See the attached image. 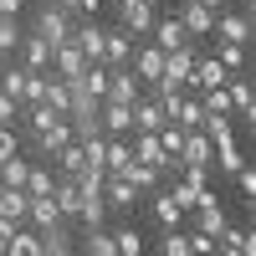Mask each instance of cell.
<instances>
[{"label":"cell","mask_w":256,"mask_h":256,"mask_svg":"<svg viewBox=\"0 0 256 256\" xmlns=\"http://www.w3.org/2000/svg\"><path fill=\"white\" fill-rule=\"evenodd\" d=\"M41 88H46V72H26V67H10V72H0V92H6V98H16L20 108L41 102Z\"/></svg>","instance_id":"cell-1"},{"label":"cell","mask_w":256,"mask_h":256,"mask_svg":"<svg viewBox=\"0 0 256 256\" xmlns=\"http://www.w3.org/2000/svg\"><path fill=\"white\" fill-rule=\"evenodd\" d=\"M31 31L46 41V46H62V41L72 36V10H62L56 0H52V6H41V10H36V26H31Z\"/></svg>","instance_id":"cell-2"},{"label":"cell","mask_w":256,"mask_h":256,"mask_svg":"<svg viewBox=\"0 0 256 256\" xmlns=\"http://www.w3.org/2000/svg\"><path fill=\"white\" fill-rule=\"evenodd\" d=\"M128 67H134V77H138V82H148V88H154V82L164 77V52L154 46V41H144V46H134Z\"/></svg>","instance_id":"cell-3"},{"label":"cell","mask_w":256,"mask_h":256,"mask_svg":"<svg viewBox=\"0 0 256 256\" xmlns=\"http://www.w3.org/2000/svg\"><path fill=\"white\" fill-rule=\"evenodd\" d=\"M200 190H205V164H180V184L169 190V195H174V205H180V210H195Z\"/></svg>","instance_id":"cell-4"},{"label":"cell","mask_w":256,"mask_h":256,"mask_svg":"<svg viewBox=\"0 0 256 256\" xmlns=\"http://www.w3.org/2000/svg\"><path fill=\"white\" fill-rule=\"evenodd\" d=\"M230 220H226V210H220V200L210 195V190H200V200H195V230H205V236H220Z\"/></svg>","instance_id":"cell-5"},{"label":"cell","mask_w":256,"mask_h":256,"mask_svg":"<svg viewBox=\"0 0 256 256\" xmlns=\"http://www.w3.org/2000/svg\"><path fill=\"white\" fill-rule=\"evenodd\" d=\"M144 98V82L134 77V67H108V98L102 102H134Z\"/></svg>","instance_id":"cell-6"},{"label":"cell","mask_w":256,"mask_h":256,"mask_svg":"<svg viewBox=\"0 0 256 256\" xmlns=\"http://www.w3.org/2000/svg\"><path fill=\"white\" fill-rule=\"evenodd\" d=\"M210 36H216V41H236V46H241V41H251V16L246 10H220Z\"/></svg>","instance_id":"cell-7"},{"label":"cell","mask_w":256,"mask_h":256,"mask_svg":"<svg viewBox=\"0 0 256 256\" xmlns=\"http://www.w3.org/2000/svg\"><path fill=\"white\" fill-rule=\"evenodd\" d=\"M180 26H184V36H210L216 31V10H205V6H195V0H180Z\"/></svg>","instance_id":"cell-8"},{"label":"cell","mask_w":256,"mask_h":256,"mask_svg":"<svg viewBox=\"0 0 256 256\" xmlns=\"http://www.w3.org/2000/svg\"><path fill=\"white\" fill-rule=\"evenodd\" d=\"M52 67H56L62 82H77L82 72H88V56H82L72 41H62V46H52Z\"/></svg>","instance_id":"cell-9"},{"label":"cell","mask_w":256,"mask_h":256,"mask_svg":"<svg viewBox=\"0 0 256 256\" xmlns=\"http://www.w3.org/2000/svg\"><path fill=\"white\" fill-rule=\"evenodd\" d=\"M20 62H26V72H46L52 67V46H46V41H41L36 31H20Z\"/></svg>","instance_id":"cell-10"},{"label":"cell","mask_w":256,"mask_h":256,"mask_svg":"<svg viewBox=\"0 0 256 256\" xmlns=\"http://www.w3.org/2000/svg\"><path fill=\"white\" fill-rule=\"evenodd\" d=\"M134 41H138V36H128L123 26H113L108 36H102V62H108V67H128V56H134Z\"/></svg>","instance_id":"cell-11"},{"label":"cell","mask_w":256,"mask_h":256,"mask_svg":"<svg viewBox=\"0 0 256 256\" xmlns=\"http://www.w3.org/2000/svg\"><path fill=\"white\" fill-rule=\"evenodd\" d=\"M31 138H36V148H41V154L52 159L62 144H72V123H67V118H56V123H46V128H31Z\"/></svg>","instance_id":"cell-12"},{"label":"cell","mask_w":256,"mask_h":256,"mask_svg":"<svg viewBox=\"0 0 256 256\" xmlns=\"http://www.w3.org/2000/svg\"><path fill=\"white\" fill-rule=\"evenodd\" d=\"M102 200H108V210H134L138 205V190L128 184L123 174H108V180H102Z\"/></svg>","instance_id":"cell-13"},{"label":"cell","mask_w":256,"mask_h":256,"mask_svg":"<svg viewBox=\"0 0 256 256\" xmlns=\"http://www.w3.org/2000/svg\"><path fill=\"white\" fill-rule=\"evenodd\" d=\"M148 36H154V46H159V52H180V46H190V36H184V26H180L174 16L154 20V31H148Z\"/></svg>","instance_id":"cell-14"},{"label":"cell","mask_w":256,"mask_h":256,"mask_svg":"<svg viewBox=\"0 0 256 256\" xmlns=\"http://www.w3.org/2000/svg\"><path fill=\"white\" fill-rule=\"evenodd\" d=\"M128 113H134V128H138V134H159V128H164V113H159L154 98H134V102H128Z\"/></svg>","instance_id":"cell-15"},{"label":"cell","mask_w":256,"mask_h":256,"mask_svg":"<svg viewBox=\"0 0 256 256\" xmlns=\"http://www.w3.org/2000/svg\"><path fill=\"white\" fill-rule=\"evenodd\" d=\"M226 92H230V113H236L241 123H251V118H256V98H251V82H246V77H230V82H226Z\"/></svg>","instance_id":"cell-16"},{"label":"cell","mask_w":256,"mask_h":256,"mask_svg":"<svg viewBox=\"0 0 256 256\" xmlns=\"http://www.w3.org/2000/svg\"><path fill=\"white\" fill-rule=\"evenodd\" d=\"M216 159V144H210L200 128H190L184 134V148H180V164H210Z\"/></svg>","instance_id":"cell-17"},{"label":"cell","mask_w":256,"mask_h":256,"mask_svg":"<svg viewBox=\"0 0 256 256\" xmlns=\"http://www.w3.org/2000/svg\"><path fill=\"white\" fill-rule=\"evenodd\" d=\"M190 88H195V92H205V88H226V67H220L216 56L195 62V72H190Z\"/></svg>","instance_id":"cell-18"},{"label":"cell","mask_w":256,"mask_h":256,"mask_svg":"<svg viewBox=\"0 0 256 256\" xmlns=\"http://www.w3.org/2000/svg\"><path fill=\"white\" fill-rule=\"evenodd\" d=\"M128 148H134L138 164H148V169H169L164 148H159V134H138V144H128Z\"/></svg>","instance_id":"cell-19"},{"label":"cell","mask_w":256,"mask_h":256,"mask_svg":"<svg viewBox=\"0 0 256 256\" xmlns=\"http://www.w3.org/2000/svg\"><path fill=\"white\" fill-rule=\"evenodd\" d=\"M128 164H134V148H128L123 138L102 144V174H128Z\"/></svg>","instance_id":"cell-20"},{"label":"cell","mask_w":256,"mask_h":256,"mask_svg":"<svg viewBox=\"0 0 256 256\" xmlns=\"http://www.w3.org/2000/svg\"><path fill=\"white\" fill-rule=\"evenodd\" d=\"M98 123L108 134H123V128H134V113H128V102H98Z\"/></svg>","instance_id":"cell-21"},{"label":"cell","mask_w":256,"mask_h":256,"mask_svg":"<svg viewBox=\"0 0 256 256\" xmlns=\"http://www.w3.org/2000/svg\"><path fill=\"white\" fill-rule=\"evenodd\" d=\"M26 190H6L0 184V220H16V226H26Z\"/></svg>","instance_id":"cell-22"},{"label":"cell","mask_w":256,"mask_h":256,"mask_svg":"<svg viewBox=\"0 0 256 256\" xmlns=\"http://www.w3.org/2000/svg\"><path fill=\"white\" fill-rule=\"evenodd\" d=\"M26 220H31L36 230H46V226H62V210H56V200H52V195H41V200H31V205H26Z\"/></svg>","instance_id":"cell-23"},{"label":"cell","mask_w":256,"mask_h":256,"mask_svg":"<svg viewBox=\"0 0 256 256\" xmlns=\"http://www.w3.org/2000/svg\"><path fill=\"white\" fill-rule=\"evenodd\" d=\"M0 256H41V236H36V230H26V226H20L16 236H10L6 246H0Z\"/></svg>","instance_id":"cell-24"},{"label":"cell","mask_w":256,"mask_h":256,"mask_svg":"<svg viewBox=\"0 0 256 256\" xmlns=\"http://www.w3.org/2000/svg\"><path fill=\"white\" fill-rule=\"evenodd\" d=\"M41 102H46L52 113H67V102H72V82H62V77H46V88H41Z\"/></svg>","instance_id":"cell-25"},{"label":"cell","mask_w":256,"mask_h":256,"mask_svg":"<svg viewBox=\"0 0 256 256\" xmlns=\"http://www.w3.org/2000/svg\"><path fill=\"white\" fill-rule=\"evenodd\" d=\"M52 159H56V174H67V180L77 174V169H88V159H82V144H77V138H72V144H62Z\"/></svg>","instance_id":"cell-26"},{"label":"cell","mask_w":256,"mask_h":256,"mask_svg":"<svg viewBox=\"0 0 256 256\" xmlns=\"http://www.w3.org/2000/svg\"><path fill=\"white\" fill-rule=\"evenodd\" d=\"M26 174H31V164L20 159V154L0 159V184H6V190H20V184H26Z\"/></svg>","instance_id":"cell-27"},{"label":"cell","mask_w":256,"mask_h":256,"mask_svg":"<svg viewBox=\"0 0 256 256\" xmlns=\"http://www.w3.org/2000/svg\"><path fill=\"white\" fill-rule=\"evenodd\" d=\"M154 220H159L164 230H180V220H184V210L174 205V195H154Z\"/></svg>","instance_id":"cell-28"},{"label":"cell","mask_w":256,"mask_h":256,"mask_svg":"<svg viewBox=\"0 0 256 256\" xmlns=\"http://www.w3.org/2000/svg\"><path fill=\"white\" fill-rule=\"evenodd\" d=\"M210 164H220L226 174H236V169H246V159H241V144H236V138L216 144V159H210Z\"/></svg>","instance_id":"cell-29"},{"label":"cell","mask_w":256,"mask_h":256,"mask_svg":"<svg viewBox=\"0 0 256 256\" xmlns=\"http://www.w3.org/2000/svg\"><path fill=\"white\" fill-rule=\"evenodd\" d=\"M52 184H56L52 169H36V164H31V174H26V184H20V190H26V200H41V195H52Z\"/></svg>","instance_id":"cell-30"},{"label":"cell","mask_w":256,"mask_h":256,"mask_svg":"<svg viewBox=\"0 0 256 256\" xmlns=\"http://www.w3.org/2000/svg\"><path fill=\"white\" fill-rule=\"evenodd\" d=\"M82 256H118V246H113V230H88V241H82Z\"/></svg>","instance_id":"cell-31"},{"label":"cell","mask_w":256,"mask_h":256,"mask_svg":"<svg viewBox=\"0 0 256 256\" xmlns=\"http://www.w3.org/2000/svg\"><path fill=\"white\" fill-rule=\"evenodd\" d=\"M200 108L216 113V118H236V113H230V92H226V88H205V92H200Z\"/></svg>","instance_id":"cell-32"},{"label":"cell","mask_w":256,"mask_h":256,"mask_svg":"<svg viewBox=\"0 0 256 256\" xmlns=\"http://www.w3.org/2000/svg\"><path fill=\"white\" fill-rule=\"evenodd\" d=\"M200 134L210 144H226V138H236V128H230V118H216V113H205L200 118Z\"/></svg>","instance_id":"cell-33"},{"label":"cell","mask_w":256,"mask_h":256,"mask_svg":"<svg viewBox=\"0 0 256 256\" xmlns=\"http://www.w3.org/2000/svg\"><path fill=\"white\" fill-rule=\"evenodd\" d=\"M113 246H118V256H144V236L134 226H123V230H113Z\"/></svg>","instance_id":"cell-34"},{"label":"cell","mask_w":256,"mask_h":256,"mask_svg":"<svg viewBox=\"0 0 256 256\" xmlns=\"http://www.w3.org/2000/svg\"><path fill=\"white\" fill-rule=\"evenodd\" d=\"M102 216H108V200H82V205H77V220L88 226V230H98Z\"/></svg>","instance_id":"cell-35"},{"label":"cell","mask_w":256,"mask_h":256,"mask_svg":"<svg viewBox=\"0 0 256 256\" xmlns=\"http://www.w3.org/2000/svg\"><path fill=\"white\" fill-rule=\"evenodd\" d=\"M20 46V16H0V52Z\"/></svg>","instance_id":"cell-36"},{"label":"cell","mask_w":256,"mask_h":256,"mask_svg":"<svg viewBox=\"0 0 256 256\" xmlns=\"http://www.w3.org/2000/svg\"><path fill=\"white\" fill-rule=\"evenodd\" d=\"M216 62L226 72H241V46H236V41H216Z\"/></svg>","instance_id":"cell-37"},{"label":"cell","mask_w":256,"mask_h":256,"mask_svg":"<svg viewBox=\"0 0 256 256\" xmlns=\"http://www.w3.org/2000/svg\"><path fill=\"white\" fill-rule=\"evenodd\" d=\"M200 118H205L200 98H190V92H184V108H180V118H174V123H180V128H200Z\"/></svg>","instance_id":"cell-38"},{"label":"cell","mask_w":256,"mask_h":256,"mask_svg":"<svg viewBox=\"0 0 256 256\" xmlns=\"http://www.w3.org/2000/svg\"><path fill=\"white\" fill-rule=\"evenodd\" d=\"M184 241H190V251H195V256H210V251H220V246H216V236H205V230H184Z\"/></svg>","instance_id":"cell-39"},{"label":"cell","mask_w":256,"mask_h":256,"mask_svg":"<svg viewBox=\"0 0 256 256\" xmlns=\"http://www.w3.org/2000/svg\"><path fill=\"white\" fill-rule=\"evenodd\" d=\"M159 256H190V241L180 236V230H169V236H164V246H159Z\"/></svg>","instance_id":"cell-40"},{"label":"cell","mask_w":256,"mask_h":256,"mask_svg":"<svg viewBox=\"0 0 256 256\" xmlns=\"http://www.w3.org/2000/svg\"><path fill=\"white\" fill-rule=\"evenodd\" d=\"M16 118H20V102L0 92V123H6V128H16Z\"/></svg>","instance_id":"cell-41"},{"label":"cell","mask_w":256,"mask_h":256,"mask_svg":"<svg viewBox=\"0 0 256 256\" xmlns=\"http://www.w3.org/2000/svg\"><path fill=\"white\" fill-rule=\"evenodd\" d=\"M10 154H20V148H16V134L0 123V159H10Z\"/></svg>","instance_id":"cell-42"},{"label":"cell","mask_w":256,"mask_h":256,"mask_svg":"<svg viewBox=\"0 0 256 256\" xmlns=\"http://www.w3.org/2000/svg\"><path fill=\"white\" fill-rule=\"evenodd\" d=\"M236 184H241V195H246V200L256 195V174H251V169H236Z\"/></svg>","instance_id":"cell-43"},{"label":"cell","mask_w":256,"mask_h":256,"mask_svg":"<svg viewBox=\"0 0 256 256\" xmlns=\"http://www.w3.org/2000/svg\"><path fill=\"white\" fill-rule=\"evenodd\" d=\"M98 10H102V0H77V16H88V20H92Z\"/></svg>","instance_id":"cell-44"},{"label":"cell","mask_w":256,"mask_h":256,"mask_svg":"<svg viewBox=\"0 0 256 256\" xmlns=\"http://www.w3.org/2000/svg\"><path fill=\"white\" fill-rule=\"evenodd\" d=\"M20 6L26 0H0V16H20Z\"/></svg>","instance_id":"cell-45"},{"label":"cell","mask_w":256,"mask_h":256,"mask_svg":"<svg viewBox=\"0 0 256 256\" xmlns=\"http://www.w3.org/2000/svg\"><path fill=\"white\" fill-rule=\"evenodd\" d=\"M16 230H20V226H16V220H0V246H6V241H10V236H16Z\"/></svg>","instance_id":"cell-46"},{"label":"cell","mask_w":256,"mask_h":256,"mask_svg":"<svg viewBox=\"0 0 256 256\" xmlns=\"http://www.w3.org/2000/svg\"><path fill=\"white\" fill-rule=\"evenodd\" d=\"M195 6H205V10H216V16H220V10H226V0H195Z\"/></svg>","instance_id":"cell-47"},{"label":"cell","mask_w":256,"mask_h":256,"mask_svg":"<svg viewBox=\"0 0 256 256\" xmlns=\"http://www.w3.org/2000/svg\"><path fill=\"white\" fill-rule=\"evenodd\" d=\"M56 6H62V10H77V0H56Z\"/></svg>","instance_id":"cell-48"},{"label":"cell","mask_w":256,"mask_h":256,"mask_svg":"<svg viewBox=\"0 0 256 256\" xmlns=\"http://www.w3.org/2000/svg\"><path fill=\"white\" fill-rule=\"evenodd\" d=\"M190 256H195V251H190Z\"/></svg>","instance_id":"cell-49"}]
</instances>
